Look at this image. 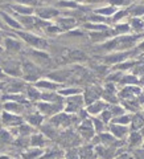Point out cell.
<instances>
[{"mask_svg": "<svg viewBox=\"0 0 144 159\" xmlns=\"http://www.w3.org/2000/svg\"><path fill=\"white\" fill-rule=\"evenodd\" d=\"M17 34H19L24 41H27L28 44H31L32 47L38 48V49H44V48H46V45H48L46 40H44L43 37L36 36V34L28 33V32H17Z\"/></svg>", "mask_w": 144, "mask_h": 159, "instance_id": "1", "label": "cell"}, {"mask_svg": "<svg viewBox=\"0 0 144 159\" xmlns=\"http://www.w3.org/2000/svg\"><path fill=\"white\" fill-rule=\"evenodd\" d=\"M38 110L43 114L52 115V114H58L62 110V103H53V102H40L37 103Z\"/></svg>", "mask_w": 144, "mask_h": 159, "instance_id": "2", "label": "cell"}, {"mask_svg": "<svg viewBox=\"0 0 144 159\" xmlns=\"http://www.w3.org/2000/svg\"><path fill=\"white\" fill-rule=\"evenodd\" d=\"M35 13L41 20H50V19H54L60 15V11L53 7H43V8H36Z\"/></svg>", "mask_w": 144, "mask_h": 159, "instance_id": "3", "label": "cell"}, {"mask_svg": "<svg viewBox=\"0 0 144 159\" xmlns=\"http://www.w3.org/2000/svg\"><path fill=\"white\" fill-rule=\"evenodd\" d=\"M73 121H75V118L70 117L67 113H58L50 119V123L56 125V126H67Z\"/></svg>", "mask_w": 144, "mask_h": 159, "instance_id": "4", "label": "cell"}, {"mask_svg": "<svg viewBox=\"0 0 144 159\" xmlns=\"http://www.w3.org/2000/svg\"><path fill=\"white\" fill-rule=\"evenodd\" d=\"M12 9L15 11V12H17L19 15L21 16H31L35 13V7H29V5H23V4H13L11 5Z\"/></svg>", "mask_w": 144, "mask_h": 159, "instance_id": "5", "label": "cell"}, {"mask_svg": "<svg viewBox=\"0 0 144 159\" xmlns=\"http://www.w3.org/2000/svg\"><path fill=\"white\" fill-rule=\"evenodd\" d=\"M3 123L4 125H9V126H15V125H21L23 123V118L21 117L13 115L11 113H3Z\"/></svg>", "mask_w": 144, "mask_h": 159, "instance_id": "6", "label": "cell"}, {"mask_svg": "<svg viewBox=\"0 0 144 159\" xmlns=\"http://www.w3.org/2000/svg\"><path fill=\"white\" fill-rule=\"evenodd\" d=\"M70 74H72L70 70H57V72H54V73L48 74V78L53 80V81H56V82H62V81H65Z\"/></svg>", "mask_w": 144, "mask_h": 159, "instance_id": "7", "label": "cell"}, {"mask_svg": "<svg viewBox=\"0 0 144 159\" xmlns=\"http://www.w3.org/2000/svg\"><path fill=\"white\" fill-rule=\"evenodd\" d=\"M36 86L40 87V89H45V90H56L60 87V84L58 82H53V81H48V80H41V81H37L36 82Z\"/></svg>", "mask_w": 144, "mask_h": 159, "instance_id": "8", "label": "cell"}, {"mask_svg": "<svg viewBox=\"0 0 144 159\" xmlns=\"http://www.w3.org/2000/svg\"><path fill=\"white\" fill-rule=\"evenodd\" d=\"M41 100H44L45 102H53V103H62V98L60 94L52 92H46V93H41Z\"/></svg>", "mask_w": 144, "mask_h": 159, "instance_id": "9", "label": "cell"}, {"mask_svg": "<svg viewBox=\"0 0 144 159\" xmlns=\"http://www.w3.org/2000/svg\"><path fill=\"white\" fill-rule=\"evenodd\" d=\"M110 130H111V132L115 135L116 138H123L127 135V127L123 126V125H118V123H114L110 126Z\"/></svg>", "mask_w": 144, "mask_h": 159, "instance_id": "10", "label": "cell"}, {"mask_svg": "<svg viewBox=\"0 0 144 159\" xmlns=\"http://www.w3.org/2000/svg\"><path fill=\"white\" fill-rule=\"evenodd\" d=\"M99 94L101 93L96 90V87H91V89L86 90V95H85V102L87 105H91L93 102H95L96 100L99 98Z\"/></svg>", "mask_w": 144, "mask_h": 159, "instance_id": "11", "label": "cell"}, {"mask_svg": "<svg viewBox=\"0 0 144 159\" xmlns=\"http://www.w3.org/2000/svg\"><path fill=\"white\" fill-rule=\"evenodd\" d=\"M75 20L70 17H62L58 19V26L61 28V31H67V29H72L74 25Z\"/></svg>", "mask_w": 144, "mask_h": 159, "instance_id": "12", "label": "cell"}, {"mask_svg": "<svg viewBox=\"0 0 144 159\" xmlns=\"http://www.w3.org/2000/svg\"><path fill=\"white\" fill-rule=\"evenodd\" d=\"M0 15H1V17L4 19V21H6V23L8 24L9 26H12V28H15V29H20V28H23L21 24H20L17 20L12 19L11 16L8 15V13H6V12H0Z\"/></svg>", "mask_w": 144, "mask_h": 159, "instance_id": "13", "label": "cell"}, {"mask_svg": "<svg viewBox=\"0 0 144 159\" xmlns=\"http://www.w3.org/2000/svg\"><path fill=\"white\" fill-rule=\"evenodd\" d=\"M130 54V53H116V54H112V56H107L106 58H104V61L109 64H114V62H119V61L124 60L127 56Z\"/></svg>", "mask_w": 144, "mask_h": 159, "instance_id": "14", "label": "cell"}, {"mask_svg": "<svg viewBox=\"0 0 144 159\" xmlns=\"http://www.w3.org/2000/svg\"><path fill=\"white\" fill-rule=\"evenodd\" d=\"M135 94H140V89H138V87L135 86H128V87H124V89L120 92V97H132V95Z\"/></svg>", "mask_w": 144, "mask_h": 159, "instance_id": "15", "label": "cell"}, {"mask_svg": "<svg viewBox=\"0 0 144 159\" xmlns=\"http://www.w3.org/2000/svg\"><path fill=\"white\" fill-rule=\"evenodd\" d=\"M6 47H7V49H9V50H20L21 49V44H20L17 40H13V39H7Z\"/></svg>", "mask_w": 144, "mask_h": 159, "instance_id": "16", "label": "cell"}, {"mask_svg": "<svg viewBox=\"0 0 144 159\" xmlns=\"http://www.w3.org/2000/svg\"><path fill=\"white\" fill-rule=\"evenodd\" d=\"M102 109H103V103H102L101 101H95L94 103L89 105L87 111L90 114H96V113H99V111H102Z\"/></svg>", "mask_w": 144, "mask_h": 159, "instance_id": "17", "label": "cell"}, {"mask_svg": "<svg viewBox=\"0 0 144 159\" xmlns=\"http://www.w3.org/2000/svg\"><path fill=\"white\" fill-rule=\"evenodd\" d=\"M86 29H94V31H98V32H102V31H109V26L104 25V24H93V23H87L85 24Z\"/></svg>", "mask_w": 144, "mask_h": 159, "instance_id": "18", "label": "cell"}, {"mask_svg": "<svg viewBox=\"0 0 144 159\" xmlns=\"http://www.w3.org/2000/svg\"><path fill=\"white\" fill-rule=\"evenodd\" d=\"M94 12L99 13V15H103V16H111L112 13L116 12V8H115L114 5H111V7H106V8H99V9H95Z\"/></svg>", "mask_w": 144, "mask_h": 159, "instance_id": "19", "label": "cell"}, {"mask_svg": "<svg viewBox=\"0 0 144 159\" xmlns=\"http://www.w3.org/2000/svg\"><path fill=\"white\" fill-rule=\"evenodd\" d=\"M28 122H29L31 125H33V126H40L41 123H43V115H40V114H32V115H28Z\"/></svg>", "mask_w": 144, "mask_h": 159, "instance_id": "20", "label": "cell"}, {"mask_svg": "<svg viewBox=\"0 0 144 159\" xmlns=\"http://www.w3.org/2000/svg\"><path fill=\"white\" fill-rule=\"evenodd\" d=\"M144 126V118L141 115H139V114H136L135 117H133L132 119V129L133 130H139L140 127Z\"/></svg>", "mask_w": 144, "mask_h": 159, "instance_id": "21", "label": "cell"}, {"mask_svg": "<svg viewBox=\"0 0 144 159\" xmlns=\"http://www.w3.org/2000/svg\"><path fill=\"white\" fill-rule=\"evenodd\" d=\"M4 109L8 111H15V113H20L23 111V106H20L19 103H15V102H9L4 105Z\"/></svg>", "mask_w": 144, "mask_h": 159, "instance_id": "22", "label": "cell"}, {"mask_svg": "<svg viewBox=\"0 0 144 159\" xmlns=\"http://www.w3.org/2000/svg\"><path fill=\"white\" fill-rule=\"evenodd\" d=\"M31 143H32L33 146H44L45 139H44V137L41 134H35L31 138Z\"/></svg>", "mask_w": 144, "mask_h": 159, "instance_id": "23", "label": "cell"}, {"mask_svg": "<svg viewBox=\"0 0 144 159\" xmlns=\"http://www.w3.org/2000/svg\"><path fill=\"white\" fill-rule=\"evenodd\" d=\"M28 95H29L31 101L41 100V93L37 89H35V87H28Z\"/></svg>", "mask_w": 144, "mask_h": 159, "instance_id": "24", "label": "cell"}, {"mask_svg": "<svg viewBox=\"0 0 144 159\" xmlns=\"http://www.w3.org/2000/svg\"><path fill=\"white\" fill-rule=\"evenodd\" d=\"M20 66L19 65H8L4 70L7 72L8 74H11V76H20Z\"/></svg>", "mask_w": 144, "mask_h": 159, "instance_id": "25", "label": "cell"}, {"mask_svg": "<svg viewBox=\"0 0 144 159\" xmlns=\"http://www.w3.org/2000/svg\"><path fill=\"white\" fill-rule=\"evenodd\" d=\"M58 7H62V8H78V3L77 1H66V0H62V1H58L57 3Z\"/></svg>", "mask_w": 144, "mask_h": 159, "instance_id": "26", "label": "cell"}, {"mask_svg": "<svg viewBox=\"0 0 144 159\" xmlns=\"http://www.w3.org/2000/svg\"><path fill=\"white\" fill-rule=\"evenodd\" d=\"M141 142V134L140 132H131L130 135V143L132 146L135 145H139V143Z\"/></svg>", "mask_w": 144, "mask_h": 159, "instance_id": "27", "label": "cell"}, {"mask_svg": "<svg viewBox=\"0 0 144 159\" xmlns=\"http://www.w3.org/2000/svg\"><path fill=\"white\" fill-rule=\"evenodd\" d=\"M82 92L81 89H64V90H58V94L60 95H75V94H79Z\"/></svg>", "mask_w": 144, "mask_h": 159, "instance_id": "28", "label": "cell"}, {"mask_svg": "<svg viewBox=\"0 0 144 159\" xmlns=\"http://www.w3.org/2000/svg\"><path fill=\"white\" fill-rule=\"evenodd\" d=\"M131 25H132L133 29L140 31V29H143V26H144V21L140 20V19H138V17H133L132 20H131Z\"/></svg>", "mask_w": 144, "mask_h": 159, "instance_id": "29", "label": "cell"}, {"mask_svg": "<svg viewBox=\"0 0 144 159\" xmlns=\"http://www.w3.org/2000/svg\"><path fill=\"white\" fill-rule=\"evenodd\" d=\"M69 56L73 60H86V54L83 52H79V50H73V52H70Z\"/></svg>", "mask_w": 144, "mask_h": 159, "instance_id": "30", "label": "cell"}, {"mask_svg": "<svg viewBox=\"0 0 144 159\" xmlns=\"http://www.w3.org/2000/svg\"><path fill=\"white\" fill-rule=\"evenodd\" d=\"M114 122H116L118 125H127L128 122H131V117H130V115H122V117H118L116 119H114Z\"/></svg>", "mask_w": 144, "mask_h": 159, "instance_id": "31", "label": "cell"}, {"mask_svg": "<svg viewBox=\"0 0 144 159\" xmlns=\"http://www.w3.org/2000/svg\"><path fill=\"white\" fill-rule=\"evenodd\" d=\"M17 4L23 5H29V7H36L38 4V0H15Z\"/></svg>", "mask_w": 144, "mask_h": 159, "instance_id": "32", "label": "cell"}, {"mask_svg": "<svg viewBox=\"0 0 144 159\" xmlns=\"http://www.w3.org/2000/svg\"><path fill=\"white\" fill-rule=\"evenodd\" d=\"M132 12L133 16H140L144 15V5H138V7H133L132 9H130Z\"/></svg>", "mask_w": 144, "mask_h": 159, "instance_id": "33", "label": "cell"}, {"mask_svg": "<svg viewBox=\"0 0 144 159\" xmlns=\"http://www.w3.org/2000/svg\"><path fill=\"white\" fill-rule=\"evenodd\" d=\"M23 87V84L21 82H13V84L8 85V92H19L20 89Z\"/></svg>", "mask_w": 144, "mask_h": 159, "instance_id": "34", "label": "cell"}, {"mask_svg": "<svg viewBox=\"0 0 144 159\" xmlns=\"http://www.w3.org/2000/svg\"><path fill=\"white\" fill-rule=\"evenodd\" d=\"M128 31H130V26L127 24H119L115 28V32H118V33H124V32H128Z\"/></svg>", "mask_w": 144, "mask_h": 159, "instance_id": "35", "label": "cell"}, {"mask_svg": "<svg viewBox=\"0 0 144 159\" xmlns=\"http://www.w3.org/2000/svg\"><path fill=\"white\" fill-rule=\"evenodd\" d=\"M123 82H126V84H138V78L136 77H133V76H126V77H123V80H122Z\"/></svg>", "mask_w": 144, "mask_h": 159, "instance_id": "36", "label": "cell"}, {"mask_svg": "<svg viewBox=\"0 0 144 159\" xmlns=\"http://www.w3.org/2000/svg\"><path fill=\"white\" fill-rule=\"evenodd\" d=\"M101 139L103 143H112L114 142V138L110 134H101Z\"/></svg>", "mask_w": 144, "mask_h": 159, "instance_id": "37", "label": "cell"}, {"mask_svg": "<svg viewBox=\"0 0 144 159\" xmlns=\"http://www.w3.org/2000/svg\"><path fill=\"white\" fill-rule=\"evenodd\" d=\"M93 125L95 126V129H96V131H98V132H101L102 130H103V125H102V122L98 121V119H94V121H93Z\"/></svg>", "mask_w": 144, "mask_h": 159, "instance_id": "38", "label": "cell"}, {"mask_svg": "<svg viewBox=\"0 0 144 159\" xmlns=\"http://www.w3.org/2000/svg\"><path fill=\"white\" fill-rule=\"evenodd\" d=\"M123 109L122 107H119V106H116V107H112V110H111V113H112V115H123Z\"/></svg>", "mask_w": 144, "mask_h": 159, "instance_id": "39", "label": "cell"}, {"mask_svg": "<svg viewBox=\"0 0 144 159\" xmlns=\"http://www.w3.org/2000/svg\"><path fill=\"white\" fill-rule=\"evenodd\" d=\"M112 117V113H111V110H106V111H103V114H102V118H103V121L104 122H109V119Z\"/></svg>", "mask_w": 144, "mask_h": 159, "instance_id": "40", "label": "cell"}, {"mask_svg": "<svg viewBox=\"0 0 144 159\" xmlns=\"http://www.w3.org/2000/svg\"><path fill=\"white\" fill-rule=\"evenodd\" d=\"M40 153H41L40 150H36V151H33V153H29V155H27V154H25L24 158L25 159H33V158H36V156L40 155Z\"/></svg>", "mask_w": 144, "mask_h": 159, "instance_id": "41", "label": "cell"}, {"mask_svg": "<svg viewBox=\"0 0 144 159\" xmlns=\"http://www.w3.org/2000/svg\"><path fill=\"white\" fill-rule=\"evenodd\" d=\"M31 130H32V129H31L29 126H25V125H23V126L19 129V131L21 132V134H28V132H31Z\"/></svg>", "mask_w": 144, "mask_h": 159, "instance_id": "42", "label": "cell"}, {"mask_svg": "<svg viewBox=\"0 0 144 159\" xmlns=\"http://www.w3.org/2000/svg\"><path fill=\"white\" fill-rule=\"evenodd\" d=\"M89 20L90 21H106V19H104V16H91V17H89Z\"/></svg>", "mask_w": 144, "mask_h": 159, "instance_id": "43", "label": "cell"}, {"mask_svg": "<svg viewBox=\"0 0 144 159\" xmlns=\"http://www.w3.org/2000/svg\"><path fill=\"white\" fill-rule=\"evenodd\" d=\"M126 13H127V12H126V11H120V12H118L116 15L114 16V21H118V20H120V19H122L123 16L126 15Z\"/></svg>", "mask_w": 144, "mask_h": 159, "instance_id": "44", "label": "cell"}, {"mask_svg": "<svg viewBox=\"0 0 144 159\" xmlns=\"http://www.w3.org/2000/svg\"><path fill=\"white\" fill-rule=\"evenodd\" d=\"M50 154V155H46V156H44L43 159H54L56 158V156H58L60 155V153L58 151H53V153H49Z\"/></svg>", "mask_w": 144, "mask_h": 159, "instance_id": "45", "label": "cell"}, {"mask_svg": "<svg viewBox=\"0 0 144 159\" xmlns=\"http://www.w3.org/2000/svg\"><path fill=\"white\" fill-rule=\"evenodd\" d=\"M0 139L1 140H8L9 139V134L7 131H0Z\"/></svg>", "mask_w": 144, "mask_h": 159, "instance_id": "46", "label": "cell"}, {"mask_svg": "<svg viewBox=\"0 0 144 159\" xmlns=\"http://www.w3.org/2000/svg\"><path fill=\"white\" fill-rule=\"evenodd\" d=\"M110 3H111L112 5H122L123 3H124V0H110Z\"/></svg>", "mask_w": 144, "mask_h": 159, "instance_id": "47", "label": "cell"}, {"mask_svg": "<svg viewBox=\"0 0 144 159\" xmlns=\"http://www.w3.org/2000/svg\"><path fill=\"white\" fill-rule=\"evenodd\" d=\"M135 155L138 159H144V151H135Z\"/></svg>", "mask_w": 144, "mask_h": 159, "instance_id": "48", "label": "cell"}, {"mask_svg": "<svg viewBox=\"0 0 144 159\" xmlns=\"http://www.w3.org/2000/svg\"><path fill=\"white\" fill-rule=\"evenodd\" d=\"M133 64L132 62H128V64H123V65H119L118 66V69H126V68H130V66H132Z\"/></svg>", "mask_w": 144, "mask_h": 159, "instance_id": "49", "label": "cell"}, {"mask_svg": "<svg viewBox=\"0 0 144 159\" xmlns=\"http://www.w3.org/2000/svg\"><path fill=\"white\" fill-rule=\"evenodd\" d=\"M0 78H1V80L6 78V74H4V72L1 70V69H0Z\"/></svg>", "mask_w": 144, "mask_h": 159, "instance_id": "50", "label": "cell"}, {"mask_svg": "<svg viewBox=\"0 0 144 159\" xmlns=\"http://www.w3.org/2000/svg\"><path fill=\"white\" fill-rule=\"evenodd\" d=\"M139 48H140V49H141V50H144V42H141V44H140V45H139Z\"/></svg>", "mask_w": 144, "mask_h": 159, "instance_id": "51", "label": "cell"}, {"mask_svg": "<svg viewBox=\"0 0 144 159\" xmlns=\"http://www.w3.org/2000/svg\"><path fill=\"white\" fill-rule=\"evenodd\" d=\"M4 87V82H0V89H3Z\"/></svg>", "mask_w": 144, "mask_h": 159, "instance_id": "52", "label": "cell"}, {"mask_svg": "<svg viewBox=\"0 0 144 159\" xmlns=\"http://www.w3.org/2000/svg\"><path fill=\"white\" fill-rule=\"evenodd\" d=\"M0 28H4V26H3V23H1V21H0Z\"/></svg>", "mask_w": 144, "mask_h": 159, "instance_id": "53", "label": "cell"}, {"mask_svg": "<svg viewBox=\"0 0 144 159\" xmlns=\"http://www.w3.org/2000/svg\"><path fill=\"white\" fill-rule=\"evenodd\" d=\"M0 159H8V158H7V156H1V158H0Z\"/></svg>", "mask_w": 144, "mask_h": 159, "instance_id": "54", "label": "cell"}, {"mask_svg": "<svg viewBox=\"0 0 144 159\" xmlns=\"http://www.w3.org/2000/svg\"><path fill=\"white\" fill-rule=\"evenodd\" d=\"M141 82H144V77H143V80H141Z\"/></svg>", "mask_w": 144, "mask_h": 159, "instance_id": "55", "label": "cell"}, {"mask_svg": "<svg viewBox=\"0 0 144 159\" xmlns=\"http://www.w3.org/2000/svg\"><path fill=\"white\" fill-rule=\"evenodd\" d=\"M1 50H3V49H1V48H0V52H1Z\"/></svg>", "mask_w": 144, "mask_h": 159, "instance_id": "56", "label": "cell"}, {"mask_svg": "<svg viewBox=\"0 0 144 159\" xmlns=\"http://www.w3.org/2000/svg\"><path fill=\"white\" fill-rule=\"evenodd\" d=\"M77 1H81V0H77Z\"/></svg>", "mask_w": 144, "mask_h": 159, "instance_id": "57", "label": "cell"}]
</instances>
